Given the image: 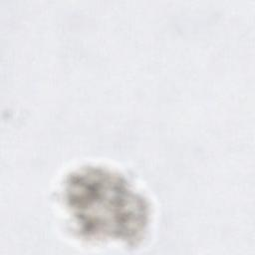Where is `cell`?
I'll return each instance as SVG.
<instances>
[{"instance_id": "1", "label": "cell", "mask_w": 255, "mask_h": 255, "mask_svg": "<svg viewBox=\"0 0 255 255\" xmlns=\"http://www.w3.org/2000/svg\"><path fill=\"white\" fill-rule=\"evenodd\" d=\"M59 195L67 223L89 238L132 239L148 223L149 208L142 193L109 168L89 166L74 171Z\"/></svg>"}]
</instances>
